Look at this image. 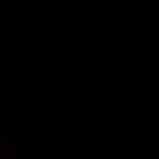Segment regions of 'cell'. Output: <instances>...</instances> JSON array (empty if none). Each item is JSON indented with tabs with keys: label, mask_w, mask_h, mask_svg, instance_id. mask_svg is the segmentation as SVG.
Segmentation results:
<instances>
[{
	"label": "cell",
	"mask_w": 159,
	"mask_h": 159,
	"mask_svg": "<svg viewBox=\"0 0 159 159\" xmlns=\"http://www.w3.org/2000/svg\"><path fill=\"white\" fill-rule=\"evenodd\" d=\"M124 112V108H119L118 109V112Z\"/></svg>",
	"instance_id": "cell-41"
},
{
	"label": "cell",
	"mask_w": 159,
	"mask_h": 159,
	"mask_svg": "<svg viewBox=\"0 0 159 159\" xmlns=\"http://www.w3.org/2000/svg\"><path fill=\"white\" fill-rule=\"evenodd\" d=\"M149 95L150 96L156 95V89H150L149 90Z\"/></svg>",
	"instance_id": "cell-11"
},
{
	"label": "cell",
	"mask_w": 159,
	"mask_h": 159,
	"mask_svg": "<svg viewBox=\"0 0 159 159\" xmlns=\"http://www.w3.org/2000/svg\"><path fill=\"white\" fill-rule=\"evenodd\" d=\"M114 99L115 100H121V97H120V96H115L114 98Z\"/></svg>",
	"instance_id": "cell-47"
},
{
	"label": "cell",
	"mask_w": 159,
	"mask_h": 159,
	"mask_svg": "<svg viewBox=\"0 0 159 159\" xmlns=\"http://www.w3.org/2000/svg\"><path fill=\"white\" fill-rule=\"evenodd\" d=\"M115 60V57H110L108 58V61H113Z\"/></svg>",
	"instance_id": "cell-34"
},
{
	"label": "cell",
	"mask_w": 159,
	"mask_h": 159,
	"mask_svg": "<svg viewBox=\"0 0 159 159\" xmlns=\"http://www.w3.org/2000/svg\"><path fill=\"white\" fill-rule=\"evenodd\" d=\"M39 43L40 44V45H45V42L43 40H40V41H39Z\"/></svg>",
	"instance_id": "cell-38"
},
{
	"label": "cell",
	"mask_w": 159,
	"mask_h": 159,
	"mask_svg": "<svg viewBox=\"0 0 159 159\" xmlns=\"http://www.w3.org/2000/svg\"><path fill=\"white\" fill-rule=\"evenodd\" d=\"M125 35V32L124 31H119L117 32V37L118 38H121Z\"/></svg>",
	"instance_id": "cell-14"
},
{
	"label": "cell",
	"mask_w": 159,
	"mask_h": 159,
	"mask_svg": "<svg viewBox=\"0 0 159 159\" xmlns=\"http://www.w3.org/2000/svg\"><path fill=\"white\" fill-rule=\"evenodd\" d=\"M84 106L82 105H78L76 106V107L74 108V111H82L84 109Z\"/></svg>",
	"instance_id": "cell-6"
},
{
	"label": "cell",
	"mask_w": 159,
	"mask_h": 159,
	"mask_svg": "<svg viewBox=\"0 0 159 159\" xmlns=\"http://www.w3.org/2000/svg\"><path fill=\"white\" fill-rule=\"evenodd\" d=\"M134 80H140V77L139 76H134Z\"/></svg>",
	"instance_id": "cell-39"
},
{
	"label": "cell",
	"mask_w": 159,
	"mask_h": 159,
	"mask_svg": "<svg viewBox=\"0 0 159 159\" xmlns=\"http://www.w3.org/2000/svg\"><path fill=\"white\" fill-rule=\"evenodd\" d=\"M60 19H61V20H62V19H63V17H60Z\"/></svg>",
	"instance_id": "cell-64"
},
{
	"label": "cell",
	"mask_w": 159,
	"mask_h": 159,
	"mask_svg": "<svg viewBox=\"0 0 159 159\" xmlns=\"http://www.w3.org/2000/svg\"><path fill=\"white\" fill-rule=\"evenodd\" d=\"M94 89H96V90L99 89V86H98V85H96V86H94Z\"/></svg>",
	"instance_id": "cell-54"
},
{
	"label": "cell",
	"mask_w": 159,
	"mask_h": 159,
	"mask_svg": "<svg viewBox=\"0 0 159 159\" xmlns=\"http://www.w3.org/2000/svg\"><path fill=\"white\" fill-rule=\"evenodd\" d=\"M122 78H123V80H124V81H128V80H129L128 77H127V76H122Z\"/></svg>",
	"instance_id": "cell-46"
},
{
	"label": "cell",
	"mask_w": 159,
	"mask_h": 159,
	"mask_svg": "<svg viewBox=\"0 0 159 159\" xmlns=\"http://www.w3.org/2000/svg\"><path fill=\"white\" fill-rule=\"evenodd\" d=\"M35 99L36 100H39V97H35Z\"/></svg>",
	"instance_id": "cell-62"
},
{
	"label": "cell",
	"mask_w": 159,
	"mask_h": 159,
	"mask_svg": "<svg viewBox=\"0 0 159 159\" xmlns=\"http://www.w3.org/2000/svg\"><path fill=\"white\" fill-rule=\"evenodd\" d=\"M82 35H83V36H85V37L88 36L89 35V31H85L84 33H83Z\"/></svg>",
	"instance_id": "cell-31"
},
{
	"label": "cell",
	"mask_w": 159,
	"mask_h": 159,
	"mask_svg": "<svg viewBox=\"0 0 159 159\" xmlns=\"http://www.w3.org/2000/svg\"><path fill=\"white\" fill-rule=\"evenodd\" d=\"M121 39V41L122 42H127L129 40V38L128 37L127 35H124L122 37L120 38Z\"/></svg>",
	"instance_id": "cell-7"
},
{
	"label": "cell",
	"mask_w": 159,
	"mask_h": 159,
	"mask_svg": "<svg viewBox=\"0 0 159 159\" xmlns=\"http://www.w3.org/2000/svg\"><path fill=\"white\" fill-rule=\"evenodd\" d=\"M133 89H134V92H137V93H139L140 91V87L138 85H135L134 87H133Z\"/></svg>",
	"instance_id": "cell-9"
},
{
	"label": "cell",
	"mask_w": 159,
	"mask_h": 159,
	"mask_svg": "<svg viewBox=\"0 0 159 159\" xmlns=\"http://www.w3.org/2000/svg\"><path fill=\"white\" fill-rule=\"evenodd\" d=\"M76 15V14H75L73 11L70 12V16H72V17H73V16H75Z\"/></svg>",
	"instance_id": "cell-45"
},
{
	"label": "cell",
	"mask_w": 159,
	"mask_h": 159,
	"mask_svg": "<svg viewBox=\"0 0 159 159\" xmlns=\"http://www.w3.org/2000/svg\"><path fill=\"white\" fill-rule=\"evenodd\" d=\"M152 59L155 61H158L159 60V57H153Z\"/></svg>",
	"instance_id": "cell-48"
},
{
	"label": "cell",
	"mask_w": 159,
	"mask_h": 159,
	"mask_svg": "<svg viewBox=\"0 0 159 159\" xmlns=\"http://www.w3.org/2000/svg\"><path fill=\"white\" fill-rule=\"evenodd\" d=\"M53 17L55 18H60L61 17V15L59 13H55L53 15Z\"/></svg>",
	"instance_id": "cell-25"
},
{
	"label": "cell",
	"mask_w": 159,
	"mask_h": 159,
	"mask_svg": "<svg viewBox=\"0 0 159 159\" xmlns=\"http://www.w3.org/2000/svg\"><path fill=\"white\" fill-rule=\"evenodd\" d=\"M43 25H45V26H49L51 25V22H48V21H46L43 23Z\"/></svg>",
	"instance_id": "cell-33"
},
{
	"label": "cell",
	"mask_w": 159,
	"mask_h": 159,
	"mask_svg": "<svg viewBox=\"0 0 159 159\" xmlns=\"http://www.w3.org/2000/svg\"><path fill=\"white\" fill-rule=\"evenodd\" d=\"M34 73H35V75H41V71H35Z\"/></svg>",
	"instance_id": "cell-50"
},
{
	"label": "cell",
	"mask_w": 159,
	"mask_h": 159,
	"mask_svg": "<svg viewBox=\"0 0 159 159\" xmlns=\"http://www.w3.org/2000/svg\"><path fill=\"white\" fill-rule=\"evenodd\" d=\"M70 60L71 61H79L80 60V58L79 57H75V56H71L70 57Z\"/></svg>",
	"instance_id": "cell-10"
},
{
	"label": "cell",
	"mask_w": 159,
	"mask_h": 159,
	"mask_svg": "<svg viewBox=\"0 0 159 159\" xmlns=\"http://www.w3.org/2000/svg\"><path fill=\"white\" fill-rule=\"evenodd\" d=\"M151 89V87L150 86H148V85H147V86H146V89H148V90H150Z\"/></svg>",
	"instance_id": "cell-56"
},
{
	"label": "cell",
	"mask_w": 159,
	"mask_h": 159,
	"mask_svg": "<svg viewBox=\"0 0 159 159\" xmlns=\"http://www.w3.org/2000/svg\"><path fill=\"white\" fill-rule=\"evenodd\" d=\"M81 50H88L89 49V46H87V45H84L81 47Z\"/></svg>",
	"instance_id": "cell-23"
},
{
	"label": "cell",
	"mask_w": 159,
	"mask_h": 159,
	"mask_svg": "<svg viewBox=\"0 0 159 159\" xmlns=\"http://www.w3.org/2000/svg\"><path fill=\"white\" fill-rule=\"evenodd\" d=\"M102 22H99V23H98V25H102Z\"/></svg>",
	"instance_id": "cell-61"
},
{
	"label": "cell",
	"mask_w": 159,
	"mask_h": 159,
	"mask_svg": "<svg viewBox=\"0 0 159 159\" xmlns=\"http://www.w3.org/2000/svg\"><path fill=\"white\" fill-rule=\"evenodd\" d=\"M88 61L89 63H94V62H96V60L94 58H91V59L88 60Z\"/></svg>",
	"instance_id": "cell-35"
},
{
	"label": "cell",
	"mask_w": 159,
	"mask_h": 159,
	"mask_svg": "<svg viewBox=\"0 0 159 159\" xmlns=\"http://www.w3.org/2000/svg\"><path fill=\"white\" fill-rule=\"evenodd\" d=\"M83 28L84 29H90V25L88 24H85V25H83Z\"/></svg>",
	"instance_id": "cell-36"
},
{
	"label": "cell",
	"mask_w": 159,
	"mask_h": 159,
	"mask_svg": "<svg viewBox=\"0 0 159 159\" xmlns=\"http://www.w3.org/2000/svg\"><path fill=\"white\" fill-rule=\"evenodd\" d=\"M64 42L63 41H61V42H60V45H64Z\"/></svg>",
	"instance_id": "cell-57"
},
{
	"label": "cell",
	"mask_w": 159,
	"mask_h": 159,
	"mask_svg": "<svg viewBox=\"0 0 159 159\" xmlns=\"http://www.w3.org/2000/svg\"><path fill=\"white\" fill-rule=\"evenodd\" d=\"M107 7L109 9H113L115 7V2L114 1H111V2H109L107 5Z\"/></svg>",
	"instance_id": "cell-5"
},
{
	"label": "cell",
	"mask_w": 159,
	"mask_h": 159,
	"mask_svg": "<svg viewBox=\"0 0 159 159\" xmlns=\"http://www.w3.org/2000/svg\"><path fill=\"white\" fill-rule=\"evenodd\" d=\"M52 49V47L50 46H45L44 47V50L46 51H50Z\"/></svg>",
	"instance_id": "cell-28"
},
{
	"label": "cell",
	"mask_w": 159,
	"mask_h": 159,
	"mask_svg": "<svg viewBox=\"0 0 159 159\" xmlns=\"http://www.w3.org/2000/svg\"><path fill=\"white\" fill-rule=\"evenodd\" d=\"M59 34L61 36H64L66 34V32L65 31H60V32H59Z\"/></svg>",
	"instance_id": "cell-37"
},
{
	"label": "cell",
	"mask_w": 159,
	"mask_h": 159,
	"mask_svg": "<svg viewBox=\"0 0 159 159\" xmlns=\"http://www.w3.org/2000/svg\"><path fill=\"white\" fill-rule=\"evenodd\" d=\"M142 5H143L144 6H145V7L148 6L150 5V1H149L148 0H147V1H144V2H143L142 3Z\"/></svg>",
	"instance_id": "cell-18"
},
{
	"label": "cell",
	"mask_w": 159,
	"mask_h": 159,
	"mask_svg": "<svg viewBox=\"0 0 159 159\" xmlns=\"http://www.w3.org/2000/svg\"><path fill=\"white\" fill-rule=\"evenodd\" d=\"M88 14H89V16H91V17H94L96 15V14L95 12H89Z\"/></svg>",
	"instance_id": "cell-30"
},
{
	"label": "cell",
	"mask_w": 159,
	"mask_h": 159,
	"mask_svg": "<svg viewBox=\"0 0 159 159\" xmlns=\"http://www.w3.org/2000/svg\"><path fill=\"white\" fill-rule=\"evenodd\" d=\"M81 51V49L80 48H71L70 49V52L71 53H78Z\"/></svg>",
	"instance_id": "cell-3"
},
{
	"label": "cell",
	"mask_w": 159,
	"mask_h": 159,
	"mask_svg": "<svg viewBox=\"0 0 159 159\" xmlns=\"http://www.w3.org/2000/svg\"><path fill=\"white\" fill-rule=\"evenodd\" d=\"M98 11L99 12H104L106 11V8L104 6H99Z\"/></svg>",
	"instance_id": "cell-16"
},
{
	"label": "cell",
	"mask_w": 159,
	"mask_h": 159,
	"mask_svg": "<svg viewBox=\"0 0 159 159\" xmlns=\"http://www.w3.org/2000/svg\"><path fill=\"white\" fill-rule=\"evenodd\" d=\"M140 47H139V46H137V45H136V46H134V47H133V49L134 50H140Z\"/></svg>",
	"instance_id": "cell-32"
},
{
	"label": "cell",
	"mask_w": 159,
	"mask_h": 159,
	"mask_svg": "<svg viewBox=\"0 0 159 159\" xmlns=\"http://www.w3.org/2000/svg\"><path fill=\"white\" fill-rule=\"evenodd\" d=\"M139 7L140 9H144V10H145V9H147V7L144 6L142 5V4H140L139 5Z\"/></svg>",
	"instance_id": "cell-27"
},
{
	"label": "cell",
	"mask_w": 159,
	"mask_h": 159,
	"mask_svg": "<svg viewBox=\"0 0 159 159\" xmlns=\"http://www.w3.org/2000/svg\"><path fill=\"white\" fill-rule=\"evenodd\" d=\"M78 79L81 81H83V83L86 82V78L83 76H78Z\"/></svg>",
	"instance_id": "cell-19"
},
{
	"label": "cell",
	"mask_w": 159,
	"mask_h": 159,
	"mask_svg": "<svg viewBox=\"0 0 159 159\" xmlns=\"http://www.w3.org/2000/svg\"><path fill=\"white\" fill-rule=\"evenodd\" d=\"M79 31L83 34V33H84L86 30H85V29H84V28H81V29H79Z\"/></svg>",
	"instance_id": "cell-43"
},
{
	"label": "cell",
	"mask_w": 159,
	"mask_h": 159,
	"mask_svg": "<svg viewBox=\"0 0 159 159\" xmlns=\"http://www.w3.org/2000/svg\"><path fill=\"white\" fill-rule=\"evenodd\" d=\"M102 59H104V60H105V57H102Z\"/></svg>",
	"instance_id": "cell-63"
},
{
	"label": "cell",
	"mask_w": 159,
	"mask_h": 159,
	"mask_svg": "<svg viewBox=\"0 0 159 159\" xmlns=\"http://www.w3.org/2000/svg\"><path fill=\"white\" fill-rule=\"evenodd\" d=\"M53 49H54V50H55V51H57V50H58V46H57V45H55V46L53 47Z\"/></svg>",
	"instance_id": "cell-52"
},
{
	"label": "cell",
	"mask_w": 159,
	"mask_h": 159,
	"mask_svg": "<svg viewBox=\"0 0 159 159\" xmlns=\"http://www.w3.org/2000/svg\"><path fill=\"white\" fill-rule=\"evenodd\" d=\"M107 67H108L109 68H110V69H113V68H114V67H115V65H114V63H111V64H109V65L107 66Z\"/></svg>",
	"instance_id": "cell-26"
},
{
	"label": "cell",
	"mask_w": 159,
	"mask_h": 159,
	"mask_svg": "<svg viewBox=\"0 0 159 159\" xmlns=\"http://www.w3.org/2000/svg\"><path fill=\"white\" fill-rule=\"evenodd\" d=\"M40 104H41V105H42L43 106H45V105L48 104V103H47V102H45V101H42V102H40Z\"/></svg>",
	"instance_id": "cell-40"
},
{
	"label": "cell",
	"mask_w": 159,
	"mask_h": 159,
	"mask_svg": "<svg viewBox=\"0 0 159 159\" xmlns=\"http://www.w3.org/2000/svg\"><path fill=\"white\" fill-rule=\"evenodd\" d=\"M139 111H140V112H143L145 111L143 109H139Z\"/></svg>",
	"instance_id": "cell-60"
},
{
	"label": "cell",
	"mask_w": 159,
	"mask_h": 159,
	"mask_svg": "<svg viewBox=\"0 0 159 159\" xmlns=\"http://www.w3.org/2000/svg\"><path fill=\"white\" fill-rule=\"evenodd\" d=\"M149 45H155V42H153V41H152V40H151V41H150L149 42V43H148Z\"/></svg>",
	"instance_id": "cell-53"
},
{
	"label": "cell",
	"mask_w": 159,
	"mask_h": 159,
	"mask_svg": "<svg viewBox=\"0 0 159 159\" xmlns=\"http://www.w3.org/2000/svg\"><path fill=\"white\" fill-rule=\"evenodd\" d=\"M35 66L37 68H41V67H42L41 64H39V63H35Z\"/></svg>",
	"instance_id": "cell-42"
},
{
	"label": "cell",
	"mask_w": 159,
	"mask_h": 159,
	"mask_svg": "<svg viewBox=\"0 0 159 159\" xmlns=\"http://www.w3.org/2000/svg\"><path fill=\"white\" fill-rule=\"evenodd\" d=\"M60 66L62 68H66V69H68L71 68V66L70 64L66 63H60L59 64Z\"/></svg>",
	"instance_id": "cell-2"
},
{
	"label": "cell",
	"mask_w": 159,
	"mask_h": 159,
	"mask_svg": "<svg viewBox=\"0 0 159 159\" xmlns=\"http://www.w3.org/2000/svg\"><path fill=\"white\" fill-rule=\"evenodd\" d=\"M88 24L90 25V29H94L96 27V23L94 22H89Z\"/></svg>",
	"instance_id": "cell-17"
},
{
	"label": "cell",
	"mask_w": 159,
	"mask_h": 159,
	"mask_svg": "<svg viewBox=\"0 0 159 159\" xmlns=\"http://www.w3.org/2000/svg\"><path fill=\"white\" fill-rule=\"evenodd\" d=\"M131 49V47H130V45L129 44H125L124 47V50L125 51H130Z\"/></svg>",
	"instance_id": "cell-12"
},
{
	"label": "cell",
	"mask_w": 159,
	"mask_h": 159,
	"mask_svg": "<svg viewBox=\"0 0 159 159\" xmlns=\"http://www.w3.org/2000/svg\"><path fill=\"white\" fill-rule=\"evenodd\" d=\"M78 42H83V39H82V38H80V39L78 40Z\"/></svg>",
	"instance_id": "cell-59"
},
{
	"label": "cell",
	"mask_w": 159,
	"mask_h": 159,
	"mask_svg": "<svg viewBox=\"0 0 159 159\" xmlns=\"http://www.w3.org/2000/svg\"><path fill=\"white\" fill-rule=\"evenodd\" d=\"M89 76H90V77H94V76H96V74L94 73H91L89 74Z\"/></svg>",
	"instance_id": "cell-44"
},
{
	"label": "cell",
	"mask_w": 159,
	"mask_h": 159,
	"mask_svg": "<svg viewBox=\"0 0 159 159\" xmlns=\"http://www.w3.org/2000/svg\"><path fill=\"white\" fill-rule=\"evenodd\" d=\"M80 1H78V0H74L73 1V5L74 6H75V7H79V6L80 5Z\"/></svg>",
	"instance_id": "cell-13"
},
{
	"label": "cell",
	"mask_w": 159,
	"mask_h": 159,
	"mask_svg": "<svg viewBox=\"0 0 159 159\" xmlns=\"http://www.w3.org/2000/svg\"><path fill=\"white\" fill-rule=\"evenodd\" d=\"M145 106V104L142 103V102H135L134 104V110H139L140 107H144Z\"/></svg>",
	"instance_id": "cell-1"
},
{
	"label": "cell",
	"mask_w": 159,
	"mask_h": 159,
	"mask_svg": "<svg viewBox=\"0 0 159 159\" xmlns=\"http://www.w3.org/2000/svg\"><path fill=\"white\" fill-rule=\"evenodd\" d=\"M99 82H100V81H99V79H96V80H95V83H96V84L99 83Z\"/></svg>",
	"instance_id": "cell-55"
},
{
	"label": "cell",
	"mask_w": 159,
	"mask_h": 159,
	"mask_svg": "<svg viewBox=\"0 0 159 159\" xmlns=\"http://www.w3.org/2000/svg\"><path fill=\"white\" fill-rule=\"evenodd\" d=\"M51 67H52V65L48 63H45V65H44V68L46 69H50V68H51Z\"/></svg>",
	"instance_id": "cell-24"
},
{
	"label": "cell",
	"mask_w": 159,
	"mask_h": 159,
	"mask_svg": "<svg viewBox=\"0 0 159 159\" xmlns=\"http://www.w3.org/2000/svg\"><path fill=\"white\" fill-rule=\"evenodd\" d=\"M134 109H129V112H131V113H133L134 112Z\"/></svg>",
	"instance_id": "cell-58"
},
{
	"label": "cell",
	"mask_w": 159,
	"mask_h": 159,
	"mask_svg": "<svg viewBox=\"0 0 159 159\" xmlns=\"http://www.w3.org/2000/svg\"><path fill=\"white\" fill-rule=\"evenodd\" d=\"M52 6L55 9H58L60 7V5L58 3H52Z\"/></svg>",
	"instance_id": "cell-20"
},
{
	"label": "cell",
	"mask_w": 159,
	"mask_h": 159,
	"mask_svg": "<svg viewBox=\"0 0 159 159\" xmlns=\"http://www.w3.org/2000/svg\"><path fill=\"white\" fill-rule=\"evenodd\" d=\"M44 8L47 10H48V9H50L52 7V3H50V2H47L44 4L43 6Z\"/></svg>",
	"instance_id": "cell-4"
},
{
	"label": "cell",
	"mask_w": 159,
	"mask_h": 159,
	"mask_svg": "<svg viewBox=\"0 0 159 159\" xmlns=\"http://www.w3.org/2000/svg\"><path fill=\"white\" fill-rule=\"evenodd\" d=\"M122 65L123 67H124V68H129V67L130 66L127 63H123Z\"/></svg>",
	"instance_id": "cell-29"
},
{
	"label": "cell",
	"mask_w": 159,
	"mask_h": 159,
	"mask_svg": "<svg viewBox=\"0 0 159 159\" xmlns=\"http://www.w3.org/2000/svg\"><path fill=\"white\" fill-rule=\"evenodd\" d=\"M80 38H81V36H80V34H75V35H73V39L75 40H76V41H78Z\"/></svg>",
	"instance_id": "cell-15"
},
{
	"label": "cell",
	"mask_w": 159,
	"mask_h": 159,
	"mask_svg": "<svg viewBox=\"0 0 159 159\" xmlns=\"http://www.w3.org/2000/svg\"><path fill=\"white\" fill-rule=\"evenodd\" d=\"M127 63H133L134 61V57H129L127 58Z\"/></svg>",
	"instance_id": "cell-8"
},
{
	"label": "cell",
	"mask_w": 159,
	"mask_h": 159,
	"mask_svg": "<svg viewBox=\"0 0 159 159\" xmlns=\"http://www.w3.org/2000/svg\"><path fill=\"white\" fill-rule=\"evenodd\" d=\"M43 108H44V110H45V111H48L50 110V105H49L48 104H47V105H45V106H43Z\"/></svg>",
	"instance_id": "cell-21"
},
{
	"label": "cell",
	"mask_w": 159,
	"mask_h": 159,
	"mask_svg": "<svg viewBox=\"0 0 159 159\" xmlns=\"http://www.w3.org/2000/svg\"><path fill=\"white\" fill-rule=\"evenodd\" d=\"M79 11H80V7H75L74 9H73V10L72 11L75 14H77L78 12H79Z\"/></svg>",
	"instance_id": "cell-22"
},
{
	"label": "cell",
	"mask_w": 159,
	"mask_h": 159,
	"mask_svg": "<svg viewBox=\"0 0 159 159\" xmlns=\"http://www.w3.org/2000/svg\"><path fill=\"white\" fill-rule=\"evenodd\" d=\"M39 17H42V18H45V14H41L39 15Z\"/></svg>",
	"instance_id": "cell-51"
},
{
	"label": "cell",
	"mask_w": 159,
	"mask_h": 159,
	"mask_svg": "<svg viewBox=\"0 0 159 159\" xmlns=\"http://www.w3.org/2000/svg\"><path fill=\"white\" fill-rule=\"evenodd\" d=\"M155 83H153V82H150V83H148V86H150L151 87V86H154V85H155Z\"/></svg>",
	"instance_id": "cell-49"
}]
</instances>
